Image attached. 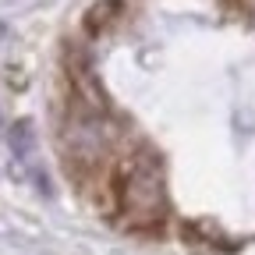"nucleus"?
<instances>
[{
	"label": "nucleus",
	"mask_w": 255,
	"mask_h": 255,
	"mask_svg": "<svg viewBox=\"0 0 255 255\" xmlns=\"http://www.w3.org/2000/svg\"><path fill=\"white\" fill-rule=\"evenodd\" d=\"M121 213L138 223V227H152L159 216L167 213V188H163V167L159 159L142 152L131 159V167L124 170L121 181Z\"/></svg>",
	"instance_id": "nucleus-1"
},
{
	"label": "nucleus",
	"mask_w": 255,
	"mask_h": 255,
	"mask_svg": "<svg viewBox=\"0 0 255 255\" xmlns=\"http://www.w3.org/2000/svg\"><path fill=\"white\" fill-rule=\"evenodd\" d=\"M68 145H71V152H78L82 159H96V156L103 152L107 138H103V131H100V124H96V117H75V121L68 124Z\"/></svg>",
	"instance_id": "nucleus-2"
},
{
	"label": "nucleus",
	"mask_w": 255,
	"mask_h": 255,
	"mask_svg": "<svg viewBox=\"0 0 255 255\" xmlns=\"http://www.w3.org/2000/svg\"><path fill=\"white\" fill-rule=\"evenodd\" d=\"M7 145H11V152H14V156H28V152H32V145H36V128H32V121H28V117H21V121H14V124H11V131H7Z\"/></svg>",
	"instance_id": "nucleus-3"
},
{
	"label": "nucleus",
	"mask_w": 255,
	"mask_h": 255,
	"mask_svg": "<svg viewBox=\"0 0 255 255\" xmlns=\"http://www.w3.org/2000/svg\"><path fill=\"white\" fill-rule=\"evenodd\" d=\"M117 11H121V0H100V4H92L89 14H85V28H89V32H100L103 25L114 21Z\"/></svg>",
	"instance_id": "nucleus-4"
}]
</instances>
